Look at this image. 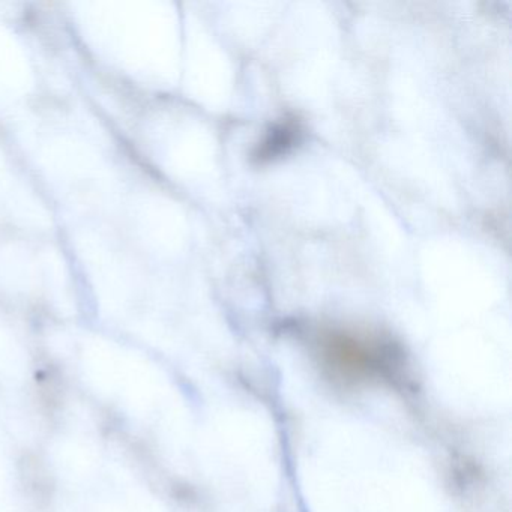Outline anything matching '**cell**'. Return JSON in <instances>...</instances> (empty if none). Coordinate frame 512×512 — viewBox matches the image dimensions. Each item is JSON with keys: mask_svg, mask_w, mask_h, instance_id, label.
<instances>
[{"mask_svg": "<svg viewBox=\"0 0 512 512\" xmlns=\"http://www.w3.org/2000/svg\"><path fill=\"white\" fill-rule=\"evenodd\" d=\"M388 346L379 341L361 340L353 335H331L326 341V353L338 368L352 373L370 374L377 362L385 365Z\"/></svg>", "mask_w": 512, "mask_h": 512, "instance_id": "cell-1", "label": "cell"}, {"mask_svg": "<svg viewBox=\"0 0 512 512\" xmlns=\"http://www.w3.org/2000/svg\"><path fill=\"white\" fill-rule=\"evenodd\" d=\"M299 127L293 121H283L275 124L263 137L262 142L254 151V160L265 164L286 155L298 142Z\"/></svg>", "mask_w": 512, "mask_h": 512, "instance_id": "cell-2", "label": "cell"}]
</instances>
